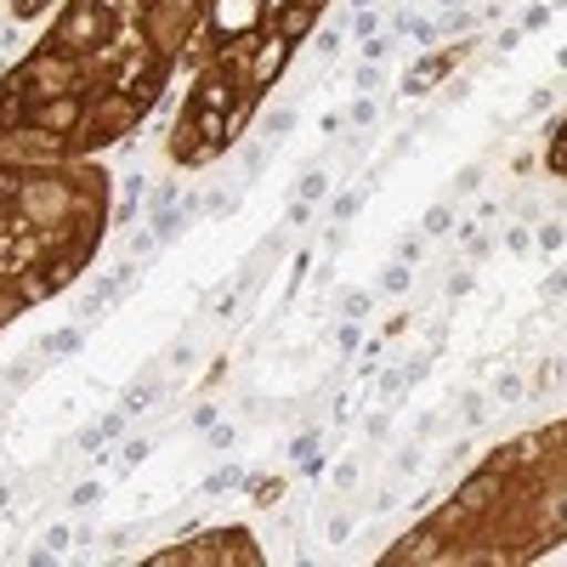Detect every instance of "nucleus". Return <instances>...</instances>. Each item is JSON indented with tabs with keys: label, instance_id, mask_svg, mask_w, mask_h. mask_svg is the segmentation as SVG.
Segmentation results:
<instances>
[{
	"label": "nucleus",
	"instance_id": "nucleus-12",
	"mask_svg": "<svg viewBox=\"0 0 567 567\" xmlns=\"http://www.w3.org/2000/svg\"><path fill=\"white\" fill-rule=\"evenodd\" d=\"M154 392H159V386H136V392L125 398V409H142V403H154Z\"/></svg>",
	"mask_w": 567,
	"mask_h": 567
},
{
	"label": "nucleus",
	"instance_id": "nucleus-3",
	"mask_svg": "<svg viewBox=\"0 0 567 567\" xmlns=\"http://www.w3.org/2000/svg\"><path fill=\"white\" fill-rule=\"evenodd\" d=\"M323 7L329 0H205V23L182 52L187 97L171 125V165L205 171L245 136Z\"/></svg>",
	"mask_w": 567,
	"mask_h": 567
},
{
	"label": "nucleus",
	"instance_id": "nucleus-4",
	"mask_svg": "<svg viewBox=\"0 0 567 567\" xmlns=\"http://www.w3.org/2000/svg\"><path fill=\"white\" fill-rule=\"evenodd\" d=\"M109 171L0 159V329L63 296L109 233Z\"/></svg>",
	"mask_w": 567,
	"mask_h": 567
},
{
	"label": "nucleus",
	"instance_id": "nucleus-1",
	"mask_svg": "<svg viewBox=\"0 0 567 567\" xmlns=\"http://www.w3.org/2000/svg\"><path fill=\"white\" fill-rule=\"evenodd\" d=\"M205 0H63L0 80V159L74 165L125 142L159 109Z\"/></svg>",
	"mask_w": 567,
	"mask_h": 567
},
{
	"label": "nucleus",
	"instance_id": "nucleus-10",
	"mask_svg": "<svg viewBox=\"0 0 567 567\" xmlns=\"http://www.w3.org/2000/svg\"><path fill=\"white\" fill-rule=\"evenodd\" d=\"M74 347H80L74 329H69V336H52V341H45V352H74Z\"/></svg>",
	"mask_w": 567,
	"mask_h": 567
},
{
	"label": "nucleus",
	"instance_id": "nucleus-11",
	"mask_svg": "<svg viewBox=\"0 0 567 567\" xmlns=\"http://www.w3.org/2000/svg\"><path fill=\"white\" fill-rule=\"evenodd\" d=\"M425 233H449V210H443V205H437L432 216H425Z\"/></svg>",
	"mask_w": 567,
	"mask_h": 567
},
{
	"label": "nucleus",
	"instance_id": "nucleus-8",
	"mask_svg": "<svg viewBox=\"0 0 567 567\" xmlns=\"http://www.w3.org/2000/svg\"><path fill=\"white\" fill-rule=\"evenodd\" d=\"M45 7H52V0H12V18H23V23H29V18H40Z\"/></svg>",
	"mask_w": 567,
	"mask_h": 567
},
{
	"label": "nucleus",
	"instance_id": "nucleus-7",
	"mask_svg": "<svg viewBox=\"0 0 567 567\" xmlns=\"http://www.w3.org/2000/svg\"><path fill=\"white\" fill-rule=\"evenodd\" d=\"M250 499H256V505H267V511H272V505H278V499H284V483H278V477H267V483H256V488H250Z\"/></svg>",
	"mask_w": 567,
	"mask_h": 567
},
{
	"label": "nucleus",
	"instance_id": "nucleus-6",
	"mask_svg": "<svg viewBox=\"0 0 567 567\" xmlns=\"http://www.w3.org/2000/svg\"><path fill=\"white\" fill-rule=\"evenodd\" d=\"M454 58H460V52H437V58H425V63H420V69L409 74V91H425L432 80H443V74L454 69Z\"/></svg>",
	"mask_w": 567,
	"mask_h": 567
},
{
	"label": "nucleus",
	"instance_id": "nucleus-2",
	"mask_svg": "<svg viewBox=\"0 0 567 567\" xmlns=\"http://www.w3.org/2000/svg\"><path fill=\"white\" fill-rule=\"evenodd\" d=\"M561 420L545 432L499 443L471 477L437 505L420 528H409L381 561L386 567H465V561H534L561 545L567 528V454Z\"/></svg>",
	"mask_w": 567,
	"mask_h": 567
},
{
	"label": "nucleus",
	"instance_id": "nucleus-9",
	"mask_svg": "<svg viewBox=\"0 0 567 567\" xmlns=\"http://www.w3.org/2000/svg\"><path fill=\"white\" fill-rule=\"evenodd\" d=\"M233 483H239V471H233V465H227V471H216V477H210L205 488H210V494H221V488H233Z\"/></svg>",
	"mask_w": 567,
	"mask_h": 567
},
{
	"label": "nucleus",
	"instance_id": "nucleus-13",
	"mask_svg": "<svg viewBox=\"0 0 567 567\" xmlns=\"http://www.w3.org/2000/svg\"><path fill=\"white\" fill-rule=\"evenodd\" d=\"M539 245H545V250H556V245H561V227H556V221H550V227H539Z\"/></svg>",
	"mask_w": 567,
	"mask_h": 567
},
{
	"label": "nucleus",
	"instance_id": "nucleus-5",
	"mask_svg": "<svg viewBox=\"0 0 567 567\" xmlns=\"http://www.w3.org/2000/svg\"><path fill=\"white\" fill-rule=\"evenodd\" d=\"M148 561H154V567H216V561L256 567V561H267V556H261V545H256L250 528H210V534L187 539V545H176V550H159V556H148Z\"/></svg>",
	"mask_w": 567,
	"mask_h": 567
}]
</instances>
